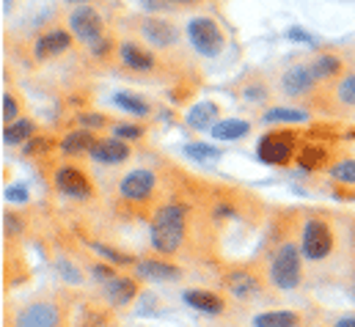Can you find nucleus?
Wrapping results in <instances>:
<instances>
[{
  "mask_svg": "<svg viewBox=\"0 0 355 327\" xmlns=\"http://www.w3.org/2000/svg\"><path fill=\"white\" fill-rule=\"evenodd\" d=\"M187 218L182 206H163L152 220V247L157 253H174L184 240Z\"/></svg>",
  "mask_w": 355,
  "mask_h": 327,
  "instance_id": "obj_1",
  "label": "nucleus"
},
{
  "mask_svg": "<svg viewBox=\"0 0 355 327\" xmlns=\"http://www.w3.org/2000/svg\"><path fill=\"white\" fill-rule=\"evenodd\" d=\"M187 39H190V44L196 47V53H201L204 58L220 55V53H223V44H226L223 30H220L218 22L209 19V17H193V19L187 22Z\"/></svg>",
  "mask_w": 355,
  "mask_h": 327,
  "instance_id": "obj_2",
  "label": "nucleus"
},
{
  "mask_svg": "<svg viewBox=\"0 0 355 327\" xmlns=\"http://www.w3.org/2000/svg\"><path fill=\"white\" fill-rule=\"evenodd\" d=\"M270 278L278 289L284 292H292L297 283H300V256H297V247L292 242L278 247V253L272 256V267H270Z\"/></svg>",
  "mask_w": 355,
  "mask_h": 327,
  "instance_id": "obj_3",
  "label": "nucleus"
},
{
  "mask_svg": "<svg viewBox=\"0 0 355 327\" xmlns=\"http://www.w3.org/2000/svg\"><path fill=\"white\" fill-rule=\"evenodd\" d=\"M257 154L265 165H286L297 154V138L292 132H270L259 141Z\"/></svg>",
  "mask_w": 355,
  "mask_h": 327,
  "instance_id": "obj_4",
  "label": "nucleus"
},
{
  "mask_svg": "<svg viewBox=\"0 0 355 327\" xmlns=\"http://www.w3.org/2000/svg\"><path fill=\"white\" fill-rule=\"evenodd\" d=\"M69 30H72V36H75L78 42H83V44H96L99 39H105V36H102V30H105L102 17H99V11L91 8V6H80V8H75V11L69 14Z\"/></svg>",
  "mask_w": 355,
  "mask_h": 327,
  "instance_id": "obj_5",
  "label": "nucleus"
},
{
  "mask_svg": "<svg viewBox=\"0 0 355 327\" xmlns=\"http://www.w3.org/2000/svg\"><path fill=\"white\" fill-rule=\"evenodd\" d=\"M334 250V234L328 229V223L322 220H309L303 229V253L311 261H322L328 258Z\"/></svg>",
  "mask_w": 355,
  "mask_h": 327,
  "instance_id": "obj_6",
  "label": "nucleus"
},
{
  "mask_svg": "<svg viewBox=\"0 0 355 327\" xmlns=\"http://www.w3.org/2000/svg\"><path fill=\"white\" fill-rule=\"evenodd\" d=\"M155 184H157L155 173L146 170V168H138V170H132V173H127V176L121 179L119 193H121V198H127V201H146V198H152Z\"/></svg>",
  "mask_w": 355,
  "mask_h": 327,
  "instance_id": "obj_7",
  "label": "nucleus"
},
{
  "mask_svg": "<svg viewBox=\"0 0 355 327\" xmlns=\"http://www.w3.org/2000/svg\"><path fill=\"white\" fill-rule=\"evenodd\" d=\"M72 44V30H61V28H53V30H44L36 44H33V55L36 61H50L61 53H67Z\"/></svg>",
  "mask_w": 355,
  "mask_h": 327,
  "instance_id": "obj_8",
  "label": "nucleus"
},
{
  "mask_svg": "<svg viewBox=\"0 0 355 327\" xmlns=\"http://www.w3.org/2000/svg\"><path fill=\"white\" fill-rule=\"evenodd\" d=\"M55 187L72 198H89L91 195V182L72 165H61L55 170Z\"/></svg>",
  "mask_w": 355,
  "mask_h": 327,
  "instance_id": "obj_9",
  "label": "nucleus"
},
{
  "mask_svg": "<svg viewBox=\"0 0 355 327\" xmlns=\"http://www.w3.org/2000/svg\"><path fill=\"white\" fill-rule=\"evenodd\" d=\"M135 278L155 281V283H168V281L182 278V269L168 264V261H160V258H146V261H135Z\"/></svg>",
  "mask_w": 355,
  "mask_h": 327,
  "instance_id": "obj_10",
  "label": "nucleus"
},
{
  "mask_svg": "<svg viewBox=\"0 0 355 327\" xmlns=\"http://www.w3.org/2000/svg\"><path fill=\"white\" fill-rule=\"evenodd\" d=\"M119 61L132 72H149L155 69V55L138 42H121L119 44Z\"/></svg>",
  "mask_w": 355,
  "mask_h": 327,
  "instance_id": "obj_11",
  "label": "nucleus"
},
{
  "mask_svg": "<svg viewBox=\"0 0 355 327\" xmlns=\"http://www.w3.org/2000/svg\"><path fill=\"white\" fill-rule=\"evenodd\" d=\"M89 154H91V160H94V163L116 165V163H124V160L130 157V146H127V141H121V138H116V135H113V138L96 141Z\"/></svg>",
  "mask_w": 355,
  "mask_h": 327,
  "instance_id": "obj_12",
  "label": "nucleus"
},
{
  "mask_svg": "<svg viewBox=\"0 0 355 327\" xmlns=\"http://www.w3.org/2000/svg\"><path fill=\"white\" fill-rule=\"evenodd\" d=\"M317 82L320 80L314 78L311 67H292V69H286V72H284V78H281V88H284V94H286V96H300V94H309Z\"/></svg>",
  "mask_w": 355,
  "mask_h": 327,
  "instance_id": "obj_13",
  "label": "nucleus"
},
{
  "mask_svg": "<svg viewBox=\"0 0 355 327\" xmlns=\"http://www.w3.org/2000/svg\"><path fill=\"white\" fill-rule=\"evenodd\" d=\"M58 325V311L55 306L50 303H36V306H28L19 317L14 327H55Z\"/></svg>",
  "mask_w": 355,
  "mask_h": 327,
  "instance_id": "obj_14",
  "label": "nucleus"
},
{
  "mask_svg": "<svg viewBox=\"0 0 355 327\" xmlns=\"http://www.w3.org/2000/svg\"><path fill=\"white\" fill-rule=\"evenodd\" d=\"M141 33L146 42L157 44V47H168L177 42V28L168 22V19H160V17H146L144 25H141Z\"/></svg>",
  "mask_w": 355,
  "mask_h": 327,
  "instance_id": "obj_15",
  "label": "nucleus"
},
{
  "mask_svg": "<svg viewBox=\"0 0 355 327\" xmlns=\"http://www.w3.org/2000/svg\"><path fill=\"white\" fill-rule=\"evenodd\" d=\"M135 292H138V283H135L132 278L113 275L110 281H105V297H107L113 306H127L130 300H135Z\"/></svg>",
  "mask_w": 355,
  "mask_h": 327,
  "instance_id": "obj_16",
  "label": "nucleus"
},
{
  "mask_svg": "<svg viewBox=\"0 0 355 327\" xmlns=\"http://www.w3.org/2000/svg\"><path fill=\"white\" fill-rule=\"evenodd\" d=\"M184 303L201 314H220L223 311V300L215 292H204V289H190L184 292Z\"/></svg>",
  "mask_w": 355,
  "mask_h": 327,
  "instance_id": "obj_17",
  "label": "nucleus"
},
{
  "mask_svg": "<svg viewBox=\"0 0 355 327\" xmlns=\"http://www.w3.org/2000/svg\"><path fill=\"white\" fill-rule=\"evenodd\" d=\"M187 124L193 130H212L218 124V105L215 102H198L187 113Z\"/></svg>",
  "mask_w": 355,
  "mask_h": 327,
  "instance_id": "obj_18",
  "label": "nucleus"
},
{
  "mask_svg": "<svg viewBox=\"0 0 355 327\" xmlns=\"http://www.w3.org/2000/svg\"><path fill=\"white\" fill-rule=\"evenodd\" d=\"M209 132H212L215 141H240V138H245L251 132V124L243 121V118H223Z\"/></svg>",
  "mask_w": 355,
  "mask_h": 327,
  "instance_id": "obj_19",
  "label": "nucleus"
},
{
  "mask_svg": "<svg viewBox=\"0 0 355 327\" xmlns=\"http://www.w3.org/2000/svg\"><path fill=\"white\" fill-rule=\"evenodd\" d=\"M226 286H229V292H232L234 297H240V300H248V297L259 294V283H257V278L248 275V272H232V275L226 278Z\"/></svg>",
  "mask_w": 355,
  "mask_h": 327,
  "instance_id": "obj_20",
  "label": "nucleus"
},
{
  "mask_svg": "<svg viewBox=\"0 0 355 327\" xmlns=\"http://www.w3.org/2000/svg\"><path fill=\"white\" fill-rule=\"evenodd\" d=\"M94 143H96L94 132L83 127V130L69 132V135L61 141V152H64V154H83V152H91V149H94Z\"/></svg>",
  "mask_w": 355,
  "mask_h": 327,
  "instance_id": "obj_21",
  "label": "nucleus"
},
{
  "mask_svg": "<svg viewBox=\"0 0 355 327\" xmlns=\"http://www.w3.org/2000/svg\"><path fill=\"white\" fill-rule=\"evenodd\" d=\"M184 154H187L193 163L204 165V168L218 165L220 157H223V152H220L218 146H212V143H187V146H184Z\"/></svg>",
  "mask_w": 355,
  "mask_h": 327,
  "instance_id": "obj_22",
  "label": "nucleus"
},
{
  "mask_svg": "<svg viewBox=\"0 0 355 327\" xmlns=\"http://www.w3.org/2000/svg\"><path fill=\"white\" fill-rule=\"evenodd\" d=\"M31 135H33V121H31V118H17V121L6 124V130H3V141H6L8 146L28 143Z\"/></svg>",
  "mask_w": 355,
  "mask_h": 327,
  "instance_id": "obj_23",
  "label": "nucleus"
},
{
  "mask_svg": "<svg viewBox=\"0 0 355 327\" xmlns=\"http://www.w3.org/2000/svg\"><path fill=\"white\" fill-rule=\"evenodd\" d=\"M306 118H309V113L297 110V107H270L262 116L265 124H303Z\"/></svg>",
  "mask_w": 355,
  "mask_h": 327,
  "instance_id": "obj_24",
  "label": "nucleus"
},
{
  "mask_svg": "<svg viewBox=\"0 0 355 327\" xmlns=\"http://www.w3.org/2000/svg\"><path fill=\"white\" fill-rule=\"evenodd\" d=\"M295 160H297L300 168H306V170H317V168H322V165L328 163V152L322 146L311 143V146H300L297 154H295Z\"/></svg>",
  "mask_w": 355,
  "mask_h": 327,
  "instance_id": "obj_25",
  "label": "nucleus"
},
{
  "mask_svg": "<svg viewBox=\"0 0 355 327\" xmlns=\"http://www.w3.org/2000/svg\"><path fill=\"white\" fill-rule=\"evenodd\" d=\"M309 67H311L317 80H331V78H336L342 72V58L339 55H317Z\"/></svg>",
  "mask_w": 355,
  "mask_h": 327,
  "instance_id": "obj_26",
  "label": "nucleus"
},
{
  "mask_svg": "<svg viewBox=\"0 0 355 327\" xmlns=\"http://www.w3.org/2000/svg\"><path fill=\"white\" fill-rule=\"evenodd\" d=\"M113 102L121 107V110H127V113H135V116H149V102L144 99V96H138V94H130V91H116L113 94Z\"/></svg>",
  "mask_w": 355,
  "mask_h": 327,
  "instance_id": "obj_27",
  "label": "nucleus"
},
{
  "mask_svg": "<svg viewBox=\"0 0 355 327\" xmlns=\"http://www.w3.org/2000/svg\"><path fill=\"white\" fill-rule=\"evenodd\" d=\"M300 317L295 311H267L254 319V327H297Z\"/></svg>",
  "mask_w": 355,
  "mask_h": 327,
  "instance_id": "obj_28",
  "label": "nucleus"
},
{
  "mask_svg": "<svg viewBox=\"0 0 355 327\" xmlns=\"http://www.w3.org/2000/svg\"><path fill=\"white\" fill-rule=\"evenodd\" d=\"M331 176L336 182H345V184H355V160H342L331 168Z\"/></svg>",
  "mask_w": 355,
  "mask_h": 327,
  "instance_id": "obj_29",
  "label": "nucleus"
},
{
  "mask_svg": "<svg viewBox=\"0 0 355 327\" xmlns=\"http://www.w3.org/2000/svg\"><path fill=\"white\" fill-rule=\"evenodd\" d=\"M336 96H339V102H342V105H347V107H355V75H347L345 80L339 82V88H336Z\"/></svg>",
  "mask_w": 355,
  "mask_h": 327,
  "instance_id": "obj_30",
  "label": "nucleus"
},
{
  "mask_svg": "<svg viewBox=\"0 0 355 327\" xmlns=\"http://www.w3.org/2000/svg\"><path fill=\"white\" fill-rule=\"evenodd\" d=\"M91 247H94L105 261H110V264H135L127 253H119V250H113V247H105V245H99V242H91Z\"/></svg>",
  "mask_w": 355,
  "mask_h": 327,
  "instance_id": "obj_31",
  "label": "nucleus"
},
{
  "mask_svg": "<svg viewBox=\"0 0 355 327\" xmlns=\"http://www.w3.org/2000/svg\"><path fill=\"white\" fill-rule=\"evenodd\" d=\"M113 135L121 138V141H138V138H144V127L119 121V124H113Z\"/></svg>",
  "mask_w": 355,
  "mask_h": 327,
  "instance_id": "obj_32",
  "label": "nucleus"
},
{
  "mask_svg": "<svg viewBox=\"0 0 355 327\" xmlns=\"http://www.w3.org/2000/svg\"><path fill=\"white\" fill-rule=\"evenodd\" d=\"M3 198H6L8 204H28L31 193H28V187H25V184H11V187H6V190H3Z\"/></svg>",
  "mask_w": 355,
  "mask_h": 327,
  "instance_id": "obj_33",
  "label": "nucleus"
},
{
  "mask_svg": "<svg viewBox=\"0 0 355 327\" xmlns=\"http://www.w3.org/2000/svg\"><path fill=\"white\" fill-rule=\"evenodd\" d=\"M17 121V99L11 94L3 96V124H11Z\"/></svg>",
  "mask_w": 355,
  "mask_h": 327,
  "instance_id": "obj_34",
  "label": "nucleus"
},
{
  "mask_svg": "<svg viewBox=\"0 0 355 327\" xmlns=\"http://www.w3.org/2000/svg\"><path fill=\"white\" fill-rule=\"evenodd\" d=\"M58 272H61V275H64V281H69V283H80V281H83L80 269H78V267H72V264H67L64 258L58 261Z\"/></svg>",
  "mask_w": 355,
  "mask_h": 327,
  "instance_id": "obj_35",
  "label": "nucleus"
},
{
  "mask_svg": "<svg viewBox=\"0 0 355 327\" xmlns=\"http://www.w3.org/2000/svg\"><path fill=\"white\" fill-rule=\"evenodd\" d=\"M78 121H80L86 130H96V127H105V124H107V118H105L102 113H83Z\"/></svg>",
  "mask_w": 355,
  "mask_h": 327,
  "instance_id": "obj_36",
  "label": "nucleus"
},
{
  "mask_svg": "<svg viewBox=\"0 0 355 327\" xmlns=\"http://www.w3.org/2000/svg\"><path fill=\"white\" fill-rule=\"evenodd\" d=\"M47 146H50V141H47V138H31V141L25 143V149H22V152H25V154H39V152H44Z\"/></svg>",
  "mask_w": 355,
  "mask_h": 327,
  "instance_id": "obj_37",
  "label": "nucleus"
},
{
  "mask_svg": "<svg viewBox=\"0 0 355 327\" xmlns=\"http://www.w3.org/2000/svg\"><path fill=\"white\" fill-rule=\"evenodd\" d=\"M243 96L248 99V102H265L267 99V91L262 85H248L245 91H243Z\"/></svg>",
  "mask_w": 355,
  "mask_h": 327,
  "instance_id": "obj_38",
  "label": "nucleus"
},
{
  "mask_svg": "<svg viewBox=\"0 0 355 327\" xmlns=\"http://www.w3.org/2000/svg\"><path fill=\"white\" fill-rule=\"evenodd\" d=\"M91 275H96V281H102V283H105V281H110L116 272H113L110 267H102V264H96V267H91Z\"/></svg>",
  "mask_w": 355,
  "mask_h": 327,
  "instance_id": "obj_39",
  "label": "nucleus"
},
{
  "mask_svg": "<svg viewBox=\"0 0 355 327\" xmlns=\"http://www.w3.org/2000/svg\"><path fill=\"white\" fill-rule=\"evenodd\" d=\"M289 39H295V42H314L303 28H289Z\"/></svg>",
  "mask_w": 355,
  "mask_h": 327,
  "instance_id": "obj_40",
  "label": "nucleus"
},
{
  "mask_svg": "<svg viewBox=\"0 0 355 327\" xmlns=\"http://www.w3.org/2000/svg\"><path fill=\"white\" fill-rule=\"evenodd\" d=\"M3 226H6V231H8V234H19V223H17L11 215H6V218H3Z\"/></svg>",
  "mask_w": 355,
  "mask_h": 327,
  "instance_id": "obj_41",
  "label": "nucleus"
},
{
  "mask_svg": "<svg viewBox=\"0 0 355 327\" xmlns=\"http://www.w3.org/2000/svg\"><path fill=\"white\" fill-rule=\"evenodd\" d=\"M336 327H355V317H345V319H339Z\"/></svg>",
  "mask_w": 355,
  "mask_h": 327,
  "instance_id": "obj_42",
  "label": "nucleus"
},
{
  "mask_svg": "<svg viewBox=\"0 0 355 327\" xmlns=\"http://www.w3.org/2000/svg\"><path fill=\"white\" fill-rule=\"evenodd\" d=\"M64 3H72V6H86L89 0H64Z\"/></svg>",
  "mask_w": 355,
  "mask_h": 327,
  "instance_id": "obj_43",
  "label": "nucleus"
},
{
  "mask_svg": "<svg viewBox=\"0 0 355 327\" xmlns=\"http://www.w3.org/2000/svg\"><path fill=\"white\" fill-rule=\"evenodd\" d=\"M174 3H196V0H174Z\"/></svg>",
  "mask_w": 355,
  "mask_h": 327,
  "instance_id": "obj_44",
  "label": "nucleus"
}]
</instances>
